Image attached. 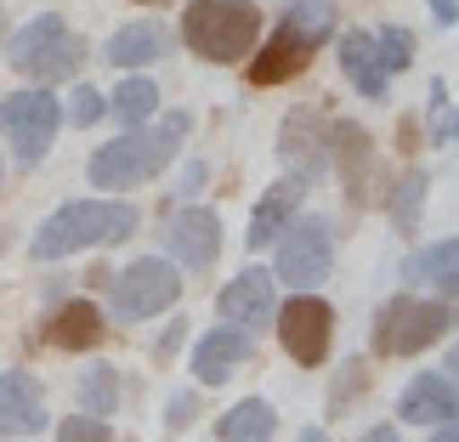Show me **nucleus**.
<instances>
[{"mask_svg":"<svg viewBox=\"0 0 459 442\" xmlns=\"http://www.w3.org/2000/svg\"><path fill=\"white\" fill-rule=\"evenodd\" d=\"M187 131H193V114L187 108L153 114L148 126H131V131H119L114 143L91 148L85 176H91L97 193H131V187H143V182H159V176L182 159Z\"/></svg>","mask_w":459,"mask_h":442,"instance_id":"f257e3e1","label":"nucleus"},{"mask_svg":"<svg viewBox=\"0 0 459 442\" xmlns=\"http://www.w3.org/2000/svg\"><path fill=\"white\" fill-rule=\"evenodd\" d=\"M136 227H143V216H136V204H126L119 193L114 199H68L34 227L29 256L34 261H68L80 250H114V244L136 238Z\"/></svg>","mask_w":459,"mask_h":442,"instance_id":"f03ea898","label":"nucleus"},{"mask_svg":"<svg viewBox=\"0 0 459 442\" xmlns=\"http://www.w3.org/2000/svg\"><path fill=\"white\" fill-rule=\"evenodd\" d=\"M334 23H341V6H334V0H290V6L278 12L273 40L244 57L250 63L244 80L250 85H284L295 74H307V63L334 40Z\"/></svg>","mask_w":459,"mask_h":442,"instance_id":"7ed1b4c3","label":"nucleus"},{"mask_svg":"<svg viewBox=\"0 0 459 442\" xmlns=\"http://www.w3.org/2000/svg\"><path fill=\"white\" fill-rule=\"evenodd\" d=\"M261 29H267V17L255 0H187L176 40L210 68H233L261 46Z\"/></svg>","mask_w":459,"mask_h":442,"instance_id":"20e7f679","label":"nucleus"},{"mask_svg":"<svg viewBox=\"0 0 459 442\" xmlns=\"http://www.w3.org/2000/svg\"><path fill=\"white\" fill-rule=\"evenodd\" d=\"M0 57H6L17 74L29 85H63L80 74L85 63V40L74 29H68L63 12H34L23 29L6 34V46H0Z\"/></svg>","mask_w":459,"mask_h":442,"instance_id":"39448f33","label":"nucleus"},{"mask_svg":"<svg viewBox=\"0 0 459 442\" xmlns=\"http://www.w3.org/2000/svg\"><path fill=\"white\" fill-rule=\"evenodd\" d=\"M454 329V307L443 295H414L397 290L380 300L375 324H368V351L375 358H420L426 346H437Z\"/></svg>","mask_w":459,"mask_h":442,"instance_id":"423d86ee","label":"nucleus"},{"mask_svg":"<svg viewBox=\"0 0 459 442\" xmlns=\"http://www.w3.org/2000/svg\"><path fill=\"white\" fill-rule=\"evenodd\" d=\"M57 131H63V97L51 85H17L12 97H0V143L12 148L17 170H40Z\"/></svg>","mask_w":459,"mask_h":442,"instance_id":"0eeeda50","label":"nucleus"},{"mask_svg":"<svg viewBox=\"0 0 459 442\" xmlns=\"http://www.w3.org/2000/svg\"><path fill=\"white\" fill-rule=\"evenodd\" d=\"M182 300V267L170 256H136L108 278V307L119 324H143Z\"/></svg>","mask_w":459,"mask_h":442,"instance_id":"6e6552de","label":"nucleus"},{"mask_svg":"<svg viewBox=\"0 0 459 442\" xmlns=\"http://www.w3.org/2000/svg\"><path fill=\"white\" fill-rule=\"evenodd\" d=\"M334 267V221L329 216H295L284 238L273 244V278L290 290H317Z\"/></svg>","mask_w":459,"mask_h":442,"instance_id":"1a4fd4ad","label":"nucleus"},{"mask_svg":"<svg viewBox=\"0 0 459 442\" xmlns=\"http://www.w3.org/2000/svg\"><path fill=\"white\" fill-rule=\"evenodd\" d=\"M273 329H278V346H284L290 363H301V368L329 363V346H334V307H329L324 295L295 290L290 300H278Z\"/></svg>","mask_w":459,"mask_h":442,"instance_id":"9d476101","label":"nucleus"},{"mask_svg":"<svg viewBox=\"0 0 459 442\" xmlns=\"http://www.w3.org/2000/svg\"><path fill=\"white\" fill-rule=\"evenodd\" d=\"M329 153H334V119L324 108H312V102L290 108L284 126H278V165L312 187L329 176Z\"/></svg>","mask_w":459,"mask_h":442,"instance_id":"9b49d317","label":"nucleus"},{"mask_svg":"<svg viewBox=\"0 0 459 442\" xmlns=\"http://www.w3.org/2000/svg\"><path fill=\"white\" fill-rule=\"evenodd\" d=\"M329 170H341V187H346V204L351 210H368L385 193V165H380V148L358 119H341L334 126V153H329Z\"/></svg>","mask_w":459,"mask_h":442,"instance_id":"f8f14e48","label":"nucleus"},{"mask_svg":"<svg viewBox=\"0 0 459 442\" xmlns=\"http://www.w3.org/2000/svg\"><path fill=\"white\" fill-rule=\"evenodd\" d=\"M165 256L182 273H210L221 261V216L210 204H193V199L182 210H170V221H165Z\"/></svg>","mask_w":459,"mask_h":442,"instance_id":"ddd939ff","label":"nucleus"},{"mask_svg":"<svg viewBox=\"0 0 459 442\" xmlns=\"http://www.w3.org/2000/svg\"><path fill=\"white\" fill-rule=\"evenodd\" d=\"M176 29L165 17H136V23H119L108 40H102V63L108 68H126V74H143V68L176 57Z\"/></svg>","mask_w":459,"mask_h":442,"instance_id":"4468645a","label":"nucleus"},{"mask_svg":"<svg viewBox=\"0 0 459 442\" xmlns=\"http://www.w3.org/2000/svg\"><path fill=\"white\" fill-rule=\"evenodd\" d=\"M193 380L199 386H227L244 363H255V329H238V324H221V329H204L193 341Z\"/></svg>","mask_w":459,"mask_h":442,"instance_id":"2eb2a0df","label":"nucleus"},{"mask_svg":"<svg viewBox=\"0 0 459 442\" xmlns=\"http://www.w3.org/2000/svg\"><path fill=\"white\" fill-rule=\"evenodd\" d=\"M216 312H221V324H238V329L273 324V312H278V278H273V267L233 273L221 284V295H216Z\"/></svg>","mask_w":459,"mask_h":442,"instance_id":"dca6fc26","label":"nucleus"},{"mask_svg":"<svg viewBox=\"0 0 459 442\" xmlns=\"http://www.w3.org/2000/svg\"><path fill=\"white\" fill-rule=\"evenodd\" d=\"M307 182H301V176H278V182L267 187V193H261V199H255V210H250V233H244V250H273V244L278 238H284V227L295 221V216H301V204H307Z\"/></svg>","mask_w":459,"mask_h":442,"instance_id":"f3484780","label":"nucleus"},{"mask_svg":"<svg viewBox=\"0 0 459 442\" xmlns=\"http://www.w3.org/2000/svg\"><path fill=\"white\" fill-rule=\"evenodd\" d=\"M51 414H46V386L23 375V368H12V375H0V442L6 437H34L46 431Z\"/></svg>","mask_w":459,"mask_h":442,"instance_id":"a211bd4d","label":"nucleus"},{"mask_svg":"<svg viewBox=\"0 0 459 442\" xmlns=\"http://www.w3.org/2000/svg\"><path fill=\"white\" fill-rule=\"evenodd\" d=\"M459 414V386L443 375V368H426V375H414L409 386H403V397H397V420L403 426H443V420Z\"/></svg>","mask_w":459,"mask_h":442,"instance_id":"6ab92c4d","label":"nucleus"},{"mask_svg":"<svg viewBox=\"0 0 459 442\" xmlns=\"http://www.w3.org/2000/svg\"><path fill=\"white\" fill-rule=\"evenodd\" d=\"M403 284L431 290L443 300H459V233L437 238V244H420V250L403 261Z\"/></svg>","mask_w":459,"mask_h":442,"instance_id":"aec40b11","label":"nucleus"},{"mask_svg":"<svg viewBox=\"0 0 459 442\" xmlns=\"http://www.w3.org/2000/svg\"><path fill=\"white\" fill-rule=\"evenodd\" d=\"M102 334H108V317L91 300H57L46 317V346H57V351H91L102 346Z\"/></svg>","mask_w":459,"mask_h":442,"instance_id":"412c9836","label":"nucleus"},{"mask_svg":"<svg viewBox=\"0 0 459 442\" xmlns=\"http://www.w3.org/2000/svg\"><path fill=\"white\" fill-rule=\"evenodd\" d=\"M341 74L358 97L368 102H385V91H392V74L380 68V51H375V34L368 29H346L341 34Z\"/></svg>","mask_w":459,"mask_h":442,"instance_id":"4be33fe9","label":"nucleus"},{"mask_svg":"<svg viewBox=\"0 0 459 442\" xmlns=\"http://www.w3.org/2000/svg\"><path fill=\"white\" fill-rule=\"evenodd\" d=\"M426 193H431V176L420 170V165H409L397 182H385L380 204H385V216H392V227H397L403 238L420 233V204H426Z\"/></svg>","mask_w":459,"mask_h":442,"instance_id":"5701e85b","label":"nucleus"},{"mask_svg":"<svg viewBox=\"0 0 459 442\" xmlns=\"http://www.w3.org/2000/svg\"><path fill=\"white\" fill-rule=\"evenodd\" d=\"M278 437V409L267 397H244L216 420V442H273Z\"/></svg>","mask_w":459,"mask_h":442,"instance_id":"b1692460","label":"nucleus"},{"mask_svg":"<svg viewBox=\"0 0 459 442\" xmlns=\"http://www.w3.org/2000/svg\"><path fill=\"white\" fill-rule=\"evenodd\" d=\"M159 102H165V97H159V85L148 74H126V80L114 85V97H108V119H114L119 131L148 126V119L159 114Z\"/></svg>","mask_w":459,"mask_h":442,"instance_id":"393cba45","label":"nucleus"},{"mask_svg":"<svg viewBox=\"0 0 459 442\" xmlns=\"http://www.w3.org/2000/svg\"><path fill=\"white\" fill-rule=\"evenodd\" d=\"M74 397H80V414L114 420V409H119V375H114V363H91V368H85L80 386H74Z\"/></svg>","mask_w":459,"mask_h":442,"instance_id":"a878e982","label":"nucleus"},{"mask_svg":"<svg viewBox=\"0 0 459 442\" xmlns=\"http://www.w3.org/2000/svg\"><path fill=\"white\" fill-rule=\"evenodd\" d=\"M426 131H431V148H459V108L448 102L443 80H431L426 91Z\"/></svg>","mask_w":459,"mask_h":442,"instance_id":"bb28decb","label":"nucleus"},{"mask_svg":"<svg viewBox=\"0 0 459 442\" xmlns=\"http://www.w3.org/2000/svg\"><path fill=\"white\" fill-rule=\"evenodd\" d=\"M375 51H380V68L385 74H409L414 68V29H403V23H385L380 34H375Z\"/></svg>","mask_w":459,"mask_h":442,"instance_id":"cd10ccee","label":"nucleus"},{"mask_svg":"<svg viewBox=\"0 0 459 442\" xmlns=\"http://www.w3.org/2000/svg\"><path fill=\"white\" fill-rule=\"evenodd\" d=\"M363 392H368V363L363 358H346L341 375H334V386H329V420H341Z\"/></svg>","mask_w":459,"mask_h":442,"instance_id":"c85d7f7f","label":"nucleus"},{"mask_svg":"<svg viewBox=\"0 0 459 442\" xmlns=\"http://www.w3.org/2000/svg\"><path fill=\"white\" fill-rule=\"evenodd\" d=\"M63 119L68 126H102V119H108V97H102L97 85H74L68 102H63Z\"/></svg>","mask_w":459,"mask_h":442,"instance_id":"c756f323","label":"nucleus"},{"mask_svg":"<svg viewBox=\"0 0 459 442\" xmlns=\"http://www.w3.org/2000/svg\"><path fill=\"white\" fill-rule=\"evenodd\" d=\"M51 442H114V426L97 414H68L51 426Z\"/></svg>","mask_w":459,"mask_h":442,"instance_id":"7c9ffc66","label":"nucleus"},{"mask_svg":"<svg viewBox=\"0 0 459 442\" xmlns=\"http://www.w3.org/2000/svg\"><path fill=\"white\" fill-rule=\"evenodd\" d=\"M187 329H193L187 317H170V324L159 329V341H153V363H159V368H165V363L176 358V351H182V341H187Z\"/></svg>","mask_w":459,"mask_h":442,"instance_id":"2f4dec72","label":"nucleus"},{"mask_svg":"<svg viewBox=\"0 0 459 442\" xmlns=\"http://www.w3.org/2000/svg\"><path fill=\"white\" fill-rule=\"evenodd\" d=\"M193 420H199V392H176V397L165 403V426H170V431H187Z\"/></svg>","mask_w":459,"mask_h":442,"instance_id":"473e14b6","label":"nucleus"},{"mask_svg":"<svg viewBox=\"0 0 459 442\" xmlns=\"http://www.w3.org/2000/svg\"><path fill=\"white\" fill-rule=\"evenodd\" d=\"M431 17H437V29H454L459 23V0H426Z\"/></svg>","mask_w":459,"mask_h":442,"instance_id":"72a5a7b5","label":"nucleus"},{"mask_svg":"<svg viewBox=\"0 0 459 442\" xmlns=\"http://www.w3.org/2000/svg\"><path fill=\"white\" fill-rule=\"evenodd\" d=\"M358 442H403V431H397V426H385V420H380V426H368Z\"/></svg>","mask_w":459,"mask_h":442,"instance_id":"f704fd0d","label":"nucleus"},{"mask_svg":"<svg viewBox=\"0 0 459 442\" xmlns=\"http://www.w3.org/2000/svg\"><path fill=\"white\" fill-rule=\"evenodd\" d=\"M210 182V165H187V176H182V193H199Z\"/></svg>","mask_w":459,"mask_h":442,"instance_id":"c9c22d12","label":"nucleus"},{"mask_svg":"<svg viewBox=\"0 0 459 442\" xmlns=\"http://www.w3.org/2000/svg\"><path fill=\"white\" fill-rule=\"evenodd\" d=\"M431 442H459V414L443 420V426H431Z\"/></svg>","mask_w":459,"mask_h":442,"instance_id":"e433bc0d","label":"nucleus"},{"mask_svg":"<svg viewBox=\"0 0 459 442\" xmlns=\"http://www.w3.org/2000/svg\"><path fill=\"white\" fill-rule=\"evenodd\" d=\"M443 375H448V380H454V386H459V341H454V346H448V358H443Z\"/></svg>","mask_w":459,"mask_h":442,"instance_id":"4c0bfd02","label":"nucleus"},{"mask_svg":"<svg viewBox=\"0 0 459 442\" xmlns=\"http://www.w3.org/2000/svg\"><path fill=\"white\" fill-rule=\"evenodd\" d=\"M6 34H12V12L0 6V46H6Z\"/></svg>","mask_w":459,"mask_h":442,"instance_id":"58836bf2","label":"nucleus"},{"mask_svg":"<svg viewBox=\"0 0 459 442\" xmlns=\"http://www.w3.org/2000/svg\"><path fill=\"white\" fill-rule=\"evenodd\" d=\"M295 442H329V437H324V431H317V426H307V431H301V437H295Z\"/></svg>","mask_w":459,"mask_h":442,"instance_id":"ea45409f","label":"nucleus"},{"mask_svg":"<svg viewBox=\"0 0 459 442\" xmlns=\"http://www.w3.org/2000/svg\"><path fill=\"white\" fill-rule=\"evenodd\" d=\"M131 6H153L159 12V6H170V0H131Z\"/></svg>","mask_w":459,"mask_h":442,"instance_id":"a19ab883","label":"nucleus"},{"mask_svg":"<svg viewBox=\"0 0 459 442\" xmlns=\"http://www.w3.org/2000/svg\"><path fill=\"white\" fill-rule=\"evenodd\" d=\"M0 182H6V165H0Z\"/></svg>","mask_w":459,"mask_h":442,"instance_id":"79ce46f5","label":"nucleus"}]
</instances>
